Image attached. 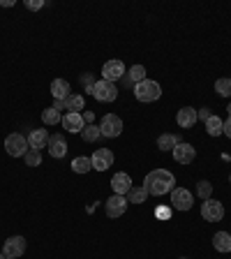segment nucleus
I'll return each instance as SVG.
<instances>
[{"instance_id": "f257e3e1", "label": "nucleus", "mask_w": 231, "mask_h": 259, "mask_svg": "<svg viewBox=\"0 0 231 259\" xmlns=\"http://www.w3.org/2000/svg\"><path fill=\"white\" fill-rule=\"evenodd\" d=\"M144 188L153 197H162V194L171 192L176 188V176L169 169H153L151 174H146L144 178Z\"/></svg>"}, {"instance_id": "f03ea898", "label": "nucleus", "mask_w": 231, "mask_h": 259, "mask_svg": "<svg viewBox=\"0 0 231 259\" xmlns=\"http://www.w3.org/2000/svg\"><path fill=\"white\" fill-rule=\"evenodd\" d=\"M134 97L139 102H155L162 97V86L153 79H144L141 83L134 86Z\"/></svg>"}, {"instance_id": "7ed1b4c3", "label": "nucleus", "mask_w": 231, "mask_h": 259, "mask_svg": "<svg viewBox=\"0 0 231 259\" xmlns=\"http://www.w3.org/2000/svg\"><path fill=\"white\" fill-rule=\"evenodd\" d=\"M90 95L95 97L97 102H116V97H118V88H116V83H111V81L97 79L95 83H93Z\"/></svg>"}, {"instance_id": "20e7f679", "label": "nucleus", "mask_w": 231, "mask_h": 259, "mask_svg": "<svg viewBox=\"0 0 231 259\" xmlns=\"http://www.w3.org/2000/svg\"><path fill=\"white\" fill-rule=\"evenodd\" d=\"M5 151H7V155H12V157H23L28 151H30L28 137H23L21 132H12V135L5 139Z\"/></svg>"}, {"instance_id": "39448f33", "label": "nucleus", "mask_w": 231, "mask_h": 259, "mask_svg": "<svg viewBox=\"0 0 231 259\" xmlns=\"http://www.w3.org/2000/svg\"><path fill=\"white\" fill-rule=\"evenodd\" d=\"M100 132L107 139H116V137L123 135V120L116 113H104L102 120H100Z\"/></svg>"}, {"instance_id": "423d86ee", "label": "nucleus", "mask_w": 231, "mask_h": 259, "mask_svg": "<svg viewBox=\"0 0 231 259\" xmlns=\"http://www.w3.org/2000/svg\"><path fill=\"white\" fill-rule=\"evenodd\" d=\"M201 218L208 222H220L222 218H224V206H222V201L217 199H206L204 204H201Z\"/></svg>"}, {"instance_id": "0eeeda50", "label": "nucleus", "mask_w": 231, "mask_h": 259, "mask_svg": "<svg viewBox=\"0 0 231 259\" xmlns=\"http://www.w3.org/2000/svg\"><path fill=\"white\" fill-rule=\"evenodd\" d=\"M125 72H127V70H125L123 60H118V58L107 60V63H104V67H102V79L116 83L118 79H123V76H125Z\"/></svg>"}, {"instance_id": "6e6552de", "label": "nucleus", "mask_w": 231, "mask_h": 259, "mask_svg": "<svg viewBox=\"0 0 231 259\" xmlns=\"http://www.w3.org/2000/svg\"><path fill=\"white\" fill-rule=\"evenodd\" d=\"M194 204V197L188 188H173L171 190V206L176 210H190Z\"/></svg>"}, {"instance_id": "1a4fd4ad", "label": "nucleus", "mask_w": 231, "mask_h": 259, "mask_svg": "<svg viewBox=\"0 0 231 259\" xmlns=\"http://www.w3.org/2000/svg\"><path fill=\"white\" fill-rule=\"evenodd\" d=\"M127 197H123V194H111L107 199V204H104V210H107L109 218H120L127 210Z\"/></svg>"}, {"instance_id": "9d476101", "label": "nucleus", "mask_w": 231, "mask_h": 259, "mask_svg": "<svg viewBox=\"0 0 231 259\" xmlns=\"http://www.w3.org/2000/svg\"><path fill=\"white\" fill-rule=\"evenodd\" d=\"M23 252H26V238L23 236H10L5 241V245H3L5 259H16V257H21Z\"/></svg>"}, {"instance_id": "9b49d317", "label": "nucleus", "mask_w": 231, "mask_h": 259, "mask_svg": "<svg viewBox=\"0 0 231 259\" xmlns=\"http://www.w3.org/2000/svg\"><path fill=\"white\" fill-rule=\"evenodd\" d=\"M93 169L95 171H107L109 167H113V151L111 148H97L90 157Z\"/></svg>"}, {"instance_id": "f8f14e48", "label": "nucleus", "mask_w": 231, "mask_h": 259, "mask_svg": "<svg viewBox=\"0 0 231 259\" xmlns=\"http://www.w3.org/2000/svg\"><path fill=\"white\" fill-rule=\"evenodd\" d=\"M60 123H63L65 132H72V135H79L81 130L86 127V120H83V116H81L79 111H67Z\"/></svg>"}, {"instance_id": "ddd939ff", "label": "nucleus", "mask_w": 231, "mask_h": 259, "mask_svg": "<svg viewBox=\"0 0 231 259\" xmlns=\"http://www.w3.org/2000/svg\"><path fill=\"white\" fill-rule=\"evenodd\" d=\"M171 155L178 164H190V162H194V157H197V148H194L192 144H183V141H180L171 151Z\"/></svg>"}, {"instance_id": "4468645a", "label": "nucleus", "mask_w": 231, "mask_h": 259, "mask_svg": "<svg viewBox=\"0 0 231 259\" xmlns=\"http://www.w3.org/2000/svg\"><path fill=\"white\" fill-rule=\"evenodd\" d=\"M111 188H113V194H123V197H127V192L134 188V185H132L129 174L118 171V174H113V178H111Z\"/></svg>"}, {"instance_id": "2eb2a0df", "label": "nucleus", "mask_w": 231, "mask_h": 259, "mask_svg": "<svg viewBox=\"0 0 231 259\" xmlns=\"http://www.w3.org/2000/svg\"><path fill=\"white\" fill-rule=\"evenodd\" d=\"M199 120V116H197V109H192V107H183V109H178V113H176V123L180 125L183 130H190L194 123Z\"/></svg>"}, {"instance_id": "dca6fc26", "label": "nucleus", "mask_w": 231, "mask_h": 259, "mask_svg": "<svg viewBox=\"0 0 231 259\" xmlns=\"http://www.w3.org/2000/svg\"><path fill=\"white\" fill-rule=\"evenodd\" d=\"M49 155L51 157H65L67 155V141H65V137L60 135H54L49 137Z\"/></svg>"}, {"instance_id": "f3484780", "label": "nucleus", "mask_w": 231, "mask_h": 259, "mask_svg": "<svg viewBox=\"0 0 231 259\" xmlns=\"http://www.w3.org/2000/svg\"><path fill=\"white\" fill-rule=\"evenodd\" d=\"M28 146H30L32 151H42L49 146V132L47 130H30V135H28Z\"/></svg>"}, {"instance_id": "a211bd4d", "label": "nucleus", "mask_w": 231, "mask_h": 259, "mask_svg": "<svg viewBox=\"0 0 231 259\" xmlns=\"http://www.w3.org/2000/svg\"><path fill=\"white\" fill-rule=\"evenodd\" d=\"M51 95L54 100H67L72 95V86L67 79H54L51 81Z\"/></svg>"}, {"instance_id": "6ab92c4d", "label": "nucleus", "mask_w": 231, "mask_h": 259, "mask_svg": "<svg viewBox=\"0 0 231 259\" xmlns=\"http://www.w3.org/2000/svg\"><path fill=\"white\" fill-rule=\"evenodd\" d=\"M213 248L217 250V252H231V234L229 232H217L215 236H213Z\"/></svg>"}, {"instance_id": "aec40b11", "label": "nucleus", "mask_w": 231, "mask_h": 259, "mask_svg": "<svg viewBox=\"0 0 231 259\" xmlns=\"http://www.w3.org/2000/svg\"><path fill=\"white\" fill-rule=\"evenodd\" d=\"M178 144H180V137H178V135H171V132H167V135H160V137H157V148H160V151H173Z\"/></svg>"}, {"instance_id": "412c9836", "label": "nucleus", "mask_w": 231, "mask_h": 259, "mask_svg": "<svg viewBox=\"0 0 231 259\" xmlns=\"http://www.w3.org/2000/svg\"><path fill=\"white\" fill-rule=\"evenodd\" d=\"M206 132H208L210 137H220L222 132H224V120H222L220 116H210V118L206 120Z\"/></svg>"}, {"instance_id": "4be33fe9", "label": "nucleus", "mask_w": 231, "mask_h": 259, "mask_svg": "<svg viewBox=\"0 0 231 259\" xmlns=\"http://www.w3.org/2000/svg\"><path fill=\"white\" fill-rule=\"evenodd\" d=\"M90 169H93L90 157L79 155V157H74V160H72V171H74V174H88Z\"/></svg>"}, {"instance_id": "5701e85b", "label": "nucleus", "mask_w": 231, "mask_h": 259, "mask_svg": "<svg viewBox=\"0 0 231 259\" xmlns=\"http://www.w3.org/2000/svg\"><path fill=\"white\" fill-rule=\"evenodd\" d=\"M83 104H86V100H83V95H79V93H72V95L65 100V109H67V111H79L81 113Z\"/></svg>"}, {"instance_id": "b1692460", "label": "nucleus", "mask_w": 231, "mask_h": 259, "mask_svg": "<svg viewBox=\"0 0 231 259\" xmlns=\"http://www.w3.org/2000/svg\"><path fill=\"white\" fill-rule=\"evenodd\" d=\"M144 79H148V76H146V67L144 65H132V67H129V72H127V81L129 83H141V81Z\"/></svg>"}, {"instance_id": "393cba45", "label": "nucleus", "mask_w": 231, "mask_h": 259, "mask_svg": "<svg viewBox=\"0 0 231 259\" xmlns=\"http://www.w3.org/2000/svg\"><path fill=\"white\" fill-rule=\"evenodd\" d=\"M146 199H148V192H146L144 185H141V188H132L127 192V201H129V204H144Z\"/></svg>"}, {"instance_id": "a878e982", "label": "nucleus", "mask_w": 231, "mask_h": 259, "mask_svg": "<svg viewBox=\"0 0 231 259\" xmlns=\"http://www.w3.org/2000/svg\"><path fill=\"white\" fill-rule=\"evenodd\" d=\"M60 120H63V116H60V111H56L54 107H49L42 111V123L44 125H58Z\"/></svg>"}, {"instance_id": "bb28decb", "label": "nucleus", "mask_w": 231, "mask_h": 259, "mask_svg": "<svg viewBox=\"0 0 231 259\" xmlns=\"http://www.w3.org/2000/svg\"><path fill=\"white\" fill-rule=\"evenodd\" d=\"M97 137H102V132H100V127L97 125H86V127L81 130V139L83 141H97Z\"/></svg>"}, {"instance_id": "cd10ccee", "label": "nucleus", "mask_w": 231, "mask_h": 259, "mask_svg": "<svg viewBox=\"0 0 231 259\" xmlns=\"http://www.w3.org/2000/svg\"><path fill=\"white\" fill-rule=\"evenodd\" d=\"M23 160H26L28 167H42V151H28L26 155H23Z\"/></svg>"}, {"instance_id": "c85d7f7f", "label": "nucleus", "mask_w": 231, "mask_h": 259, "mask_svg": "<svg viewBox=\"0 0 231 259\" xmlns=\"http://www.w3.org/2000/svg\"><path fill=\"white\" fill-rule=\"evenodd\" d=\"M215 91L220 97H231V79H217Z\"/></svg>"}, {"instance_id": "c756f323", "label": "nucleus", "mask_w": 231, "mask_h": 259, "mask_svg": "<svg viewBox=\"0 0 231 259\" xmlns=\"http://www.w3.org/2000/svg\"><path fill=\"white\" fill-rule=\"evenodd\" d=\"M197 194H199L201 199H210V194H213V185L208 183V181H199V183H197Z\"/></svg>"}, {"instance_id": "7c9ffc66", "label": "nucleus", "mask_w": 231, "mask_h": 259, "mask_svg": "<svg viewBox=\"0 0 231 259\" xmlns=\"http://www.w3.org/2000/svg\"><path fill=\"white\" fill-rule=\"evenodd\" d=\"M23 5L28 7V10H32V12H37V10H42L44 7V0H26Z\"/></svg>"}, {"instance_id": "2f4dec72", "label": "nucleus", "mask_w": 231, "mask_h": 259, "mask_svg": "<svg viewBox=\"0 0 231 259\" xmlns=\"http://www.w3.org/2000/svg\"><path fill=\"white\" fill-rule=\"evenodd\" d=\"M81 81H83V86H86V93H90L93 91V83H95V76H93V74H83V76H81Z\"/></svg>"}, {"instance_id": "473e14b6", "label": "nucleus", "mask_w": 231, "mask_h": 259, "mask_svg": "<svg viewBox=\"0 0 231 259\" xmlns=\"http://www.w3.org/2000/svg\"><path fill=\"white\" fill-rule=\"evenodd\" d=\"M197 116H199V120H204V123H206L213 113H210V109H199V111H197Z\"/></svg>"}, {"instance_id": "72a5a7b5", "label": "nucleus", "mask_w": 231, "mask_h": 259, "mask_svg": "<svg viewBox=\"0 0 231 259\" xmlns=\"http://www.w3.org/2000/svg\"><path fill=\"white\" fill-rule=\"evenodd\" d=\"M222 135H226L231 139V116H226V120H224V132Z\"/></svg>"}, {"instance_id": "f704fd0d", "label": "nucleus", "mask_w": 231, "mask_h": 259, "mask_svg": "<svg viewBox=\"0 0 231 259\" xmlns=\"http://www.w3.org/2000/svg\"><path fill=\"white\" fill-rule=\"evenodd\" d=\"M81 116H83L86 125H93V120H95V113H93V111H86V113H81Z\"/></svg>"}, {"instance_id": "c9c22d12", "label": "nucleus", "mask_w": 231, "mask_h": 259, "mask_svg": "<svg viewBox=\"0 0 231 259\" xmlns=\"http://www.w3.org/2000/svg\"><path fill=\"white\" fill-rule=\"evenodd\" d=\"M54 109L56 111H67L65 109V100H54Z\"/></svg>"}, {"instance_id": "e433bc0d", "label": "nucleus", "mask_w": 231, "mask_h": 259, "mask_svg": "<svg viewBox=\"0 0 231 259\" xmlns=\"http://www.w3.org/2000/svg\"><path fill=\"white\" fill-rule=\"evenodd\" d=\"M14 5V0H0V7H12Z\"/></svg>"}, {"instance_id": "4c0bfd02", "label": "nucleus", "mask_w": 231, "mask_h": 259, "mask_svg": "<svg viewBox=\"0 0 231 259\" xmlns=\"http://www.w3.org/2000/svg\"><path fill=\"white\" fill-rule=\"evenodd\" d=\"M157 215H160V218H169V210L167 208H160V210H157Z\"/></svg>"}, {"instance_id": "58836bf2", "label": "nucleus", "mask_w": 231, "mask_h": 259, "mask_svg": "<svg viewBox=\"0 0 231 259\" xmlns=\"http://www.w3.org/2000/svg\"><path fill=\"white\" fill-rule=\"evenodd\" d=\"M226 111H229V116H231V104H229V109H226Z\"/></svg>"}, {"instance_id": "ea45409f", "label": "nucleus", "mask_w": 231, "mask_h": 259, "mask_svg": "<svg viewBox=\"0 0 231 259\" xmlns=\"http://www.w3.org/2000/svg\"><path fill=\"white\" fill-rule=\"evenodd\" d=\"M0 259H5V254H3V252H0Z\"/></svg>"}, {"instance_id": "a19ab883", "label": "nucleus", "mask_w": 231, "mask_h": 259, "mask_svg": "<svg viewBox=\"0 0 231 259\" xmlns=\"http://www.w3.org/2000/svg\"><path fill=\"white\" fill-rule=\"evenodd\" d=\"M229 183H231V174H229Z\"/></svg>"}, {"instance_id": "79ce46f5", "label": "nucleus", "mask_w": 231, "mask_h": 259, "mask_svg": "<svg viewBox=\"0 0 231 259\" xmlns=\"http://www.w3.org/2000/svg\"><path fill=\"white\" fill-rule=\"evenodd\" d=\"M183 259H185V257H183Z\"/></svg>"}]
</instances>
